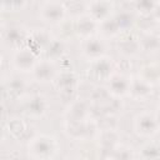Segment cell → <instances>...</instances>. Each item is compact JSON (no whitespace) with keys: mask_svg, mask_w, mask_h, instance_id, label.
<instances>
[{"mask_svg":"<svg viewBox=\"0 0 160 160\" xmlns=\"http://www.w3.org/2000/svg\"><path fill=\"white\" fill-rule=\"evenodd\" d=\"M26 149L34 160H51L59 150V144L51 135L36 134L29 139Z\"/></svg>","mask_w":160,"mask_h":160,"instance_id":"cell-1","label":"cell"},{"mask_svg":"<svg viewBox=\"0 0 160 160\" xmlns=\"http://www.w3.org/2000/svg\"><path fill=\"white\" fill-rule=\"evenodd\" d=\"M64 130L71 139H75V140L94 139L100 132L98 121L92 116L86 119V120H81V121H68V120H65Z\"/></svg>","mask_w":160,"mask_h":160,"instance_id":"cell-2","label":"cell"},{"mask_svg":"<svg viewBox=\"0 0 160 160\" xmlns=\"http://www.w3.org/2000/svg\"><path fill=\"white\" fill-rule=\"evenodd\" d=\"M134 131L138 136L150 139L160 132V122L155 115V112L150 111H140L135 115L132 121Z\"/></svg>","mask_w":160,"mask_h":160,"instance_id":"cell-3","label":"cell"},{"mask_svg":"<svg viewBox=\"0 0 160 160\" xmlns=\"http://www.w3.org/2000/svg\"><path fill=\"white\" fill-rule=\"evenodd\" d=\"M68 10V5L62 1H44L39 6V18L46 24L58 25L65 21Z\"/></svg>","mask_w":160,"mask_h":160,"instance_id":"cell-4","label":"cell"},{"mask_svg":"<svg viewBox=\"0 0 160 160\" xmlns=\"http://www.w3.org/2000/svg\"><path fill=\"white\" fill-rule=\"evenodd\" d=\"M39 55L29 46H22L14 51L11 58V65L20 72H32L39 61Z\"/></svg>","mask_w":160,"mask_h":160,"instance_id":"cell-5","label":"cell"},{"mask_svg":"<svg viewBox=\"0 0 160 160\" xmlns=\"http://www.w3.org/2000/svg\"><path fill=\"white\" fill-rule=\"evenodd\" d=\"M115 11V2L110 0H92L85 2V12L98 24L111 18Z\"/></svg>","mask_w":160,"mask_h":160,"instance_id":"cell-6","label":"cell"},{"mask_svg":"<svg viewBox=\"0 0 160 160\" xmlns=\"http://www.w3.org/2000/svg\"><path fill=\"white\" fill-rule=\"evenodd\" d=\"M80 50H81V55L85 59H88L89 61H94L102 56H106L108 46L104 38L95 35L81 40Z\"/></svg>","mask_w":160,"mask_h":160,"instance_id":"cell-7","label":"cell"},{"mask_svg":"<svg viewBox=\"0 0 160 160\" xmlns=\"http://www.w3.org/2000/svg\"><path fill=\"white\" fill-rule=\"evenodd\" d=\"M52 85L55 90L62 96H71L78 89L79 79L72 70L64 69L58 72V75L52 81Z\"/></svg>","mask_w":160,"mask_h":160,"instance_id":"cell-8","label":"cell"},{"mask_svg":"<svg viewBox=\"0 0 160 160\" xmlns=\"http://www.w3.org/2000/svg\"><path fill=\"white\" fill-rule=\"evenodd\" d=\"M22 111L30 118H42L49 110V101L41 94H30L22 99Z\"/></svg>","mask_w":160,"mask_h":160,"instance_id":"cell-9","label":"cell"},{"mask_svg":"<svg viewBox=\"0 0 160 160\" xmlns=\"http://www.w3.org/2000/svg\"><path fill=\"white\" fill-rule=\"evenodd\" d=\"M90 75L98 81H109L116 72V64L110 56H102L98 60L90 61Z\"/></svg>","mask_w":160,"mask_h":160,"instance_id":"cell-10","label":"cell"},{"mask_svg":"<svg viewBox=\"0 0 160 160\" xmlns=\"http://www.w3.org/2000/svg\"><path fill=\"white\" fill-rule=\"evenodd\" d=\"M91 102L89 99H74L65 109V120L68 121H81L91 118Z\"/></svg>","mask_w":160,"mask_h":160,"instance_id":"cell-11","label":"cell"},{"mask_svg":"<svg viewBox=\"0 0 160 160\" xmlns=\"http://www.w3.org/2000/svg\"><path fill=\"white\" fill-rule=\"evenodd\" d=\"M72 32H75L78 36L81 38V40H84L90 36H95L96 32H99V24L86 12L79 14L74 19Z\"/></svg>","mask_w":160,"mask_h":160,"instance_id":"cell-12","label":"cell"},{"mask_svg":"<svg viewBox=\"0 0 160 160\" xmlns=\"http://www.w3.org/2000/svg\"><path fill=\"white\" fill-rule=\"evenodd\" d=\"M2 41L11 48H15V50L24 46L25 42H28L29 31L22 25H9L2 29Z\"/></svg>","mask_w":160,"mask_h":160,"instance_id":"cell-13","label":"cell"},{"mask_svg":"<svg viewBox=\"0 0 160 160\" xmlns=\"http://www.w3.org/2000/svg\"><path fill=\"white\" fill-rule=\"evenodd\" d=\"M58 72L59 71L56 68V62L50 60V59L44 58V59H40L38 61L31 75L36 82L46 84V82H52L55 76L58 75Z\"/></svg>","mask_w":160,"mask_h":160,"instance_id":"cell-14","label":"cell"},{"mask_svg":"<svg viewBox=\"0 0 160 160\" xmlns=\"http://www.w3.org/2000/svg\"><path fill=\"white\" fill-rule=\"evenodd\" d=\"M130 84H131V78L128 76L124 72H115L108 81L106 89L109 94L112 98L121 99L124 96H129L130 92Z\"/></svg>","mask_w":160,"mask_h":160,"instance_id":"cell-15","label":"cell"},{"mask_svg":"<svg viewBox=\"0 0 160 160\" xmlns=\"http://www.w3.org/2000/svg\"><path fill=\"white\" fill-rule=\"evenodd\" d=\"M54 36L50 34L48 29L44 28H36L29 31V38H28V46L34 50L38 55L40 52H45L46 48L51 42Z\"/></svg>","mask_w":160,"mask_h":160,"instance_id":"cell-16","label":"cell"},{"mask_svg":"<svg viewBox=\"0 0 160 160\" xmlns=\"http://www.w3.org/2000/svg\"><path fill=\"white\" fill-rule=\"evenodd\" d=\"M118 51L124 58H134L141 51L140 40L132 34L124 32L121 34V38L118 40Z\"/></svg>","mask_w":160,"mask_h":160,"instance_id":"cell-17","label":"cell"},{"mask_svg":"<svg viewBox=\"0 0 160 160\" xmlns=\"http://www.w3.org/2000/svg\"><path fill=\"white\" fill-rule=\"evenodd\" d=\"M152 92H154V85L151 82L146 81L139 75L131 78L129 96H131L134 100H139V101L146 100L152 95Z\"/></svg>","mask_w":160,"mask_h":160,"instance_id":"cell-18","label":"cell"},{"mask_svg":"<svg viewBox=\"0 0 160 160\" xmlns=\"http://www.w3.org/2000/svg\"><path fill=\"white\" fill-rule=\"evenodd\" d=\"M112 16L122 34L128 32L136 22V15H135L134 10H130V9H122V10L115 11V14Z\"/></svg>","mask_w":160,"mask_h":160,"instance_id":"cell-19","label":"cell"},{"mask_svg":"<svg viewBox=\"0 0 160 160\" xmlns=\"http://www.w3.org/2000/svg\"><path fill=\"white\" fill-rule=\"evenodd\" d=\"M141 51L145 52H158L160 50V35L156 31H145L140 38Z\"/></svg>","mask_w":160,"mask_h":160,"instance_id":"cell-20","label":"cell"},{"mask_svg":"<svg viewBox=\"0 0 160 160\" xmlns=\"http://www.w3.org/2000/svg\"><path fill=\"white\" fill-rule=\"evenodd\" d=\"M66 52V46H65V42L62 39L60 38H54L51 40V42L49 44V46L46 48L45 50V58L46 59H50L52 61H56V60H60L62 59V56L65 55Z\"/></svg>","mask_w":160,"mask_h":160,"instance_id":"cell-21","label":"cell"},{"mask_svg":"<svg viewBox=\"0 0 160 160\" xmlns=\"http://www.w3.org/2000/svg\"><path fill=\"white\" fill-rule=\"evenodd\" d=\"M99 32H100L101 38H104V39L118 38V36H120V34H122L121 30L119 29L114 16H111L99 24Z\"/></svg>","mask_w":160,"mask_h":160,"instance_id":"cell-22","label":"cell"},{"mask_svg":"<svg viewBox=\"0 0 160 160\" xmlns=\"http://www.w3.org/2000/svg\"><path fill=\"white\" fill-rule=\"evenodd\" d=\"M28 86H29L28 81L24 78H20V76H11L5 82L6 90L11 95H15V96H22L25 94Z\"/></svg>","mask_w":160,"mask_h":160,"instance_id":"cell-23","label":"cell"},{"mask_svg":"<svg viewBox=\"0 0 160 160\" xmlns=\"http://www.w3.org/2000/svg\"><path fill=\"white\" fill-rule=\"evenodd\" d=\"M99 138H100V144L104 148L105 151H109L108 156L111 154V151L119 145V136L116 134V131L114 129H105V131L100 135L99 132Z\"/></svg>","mask_w":160,"mask_h":160,"instance_id":"cell-24","label":"cell"},{"mask_svg":"<svg viewBox=\"0 0 160 160\" xmlns=\"http://www.w3.org/2000/svg\"><path fill=\"white\" fill-rule=\"evenodd\" d=\"M140 160H160V145L146 142L139 149Z\"/></svg>","mask_w":160,"mask_h":160,"instance_id":"cell-25","label":"cell"},{"mask_svg":"<svg viewBox=\"0 0 160 160\" xmlns=\"http://www.w3.org/2000/svg\"><path fill=\"white\" fill-rule=\"evenodd\" d=\"M156 6H158V1L142 0V1H136L134 4V10L142 16H150V15H154Z\"/></svg>","mask_w":160,"mask_h":160,"instance_id":"cell-26","label":"cell"},{"mask_svg":"<svg viewBox=\"0 0 160 160\" xmlns=\"http://www.w3.org/2000/svg\"><path fill=\"white\" fill-rule=\"evenodd\" d=\"M112 160H132L134 159V151L131 148L119 144L109 155Z\"/></svg>","mask_w":160,"mask_h":160,"instance_id":"cell-27","label":"cell"},{"mask_svg":"<svg viewBox=\"0 0 160 160\" xmlns=\"http://www.w3.org/2000/svg\"><path fill=\"white\" fill-rule=\"evenodd\" d=\"M29 2L26 1H2L0 8L2 11H19L26 8Z\"/></svg>","mask_w":160,"mask_h":160,"instance_id":"cell-28","label":"cell"},{"mask_svg":"<svg viewBox=\"0 0 160 160\" xmlns=\"http://www.w3.org/2000/svg\"><path fill=\"white\" fill-rule=\"evenodd\" d=\"M8 128H9V131L14 135V136H20L24 131H25V124L22 120L20 119H12L11 121H9L8 124Z\"/></svg>","mask_w":160,"mask_h":160,"instance_id":"cell-29","label":"cell"},{"mask_svg":"<svg viewBox=\"0 0 160 160\" xmlns=\"http://www.w3.org/2000/svg\"><path fill=\"white\" fill-rule=\"evenodd\" d=\"M155 69H156V81L160 82V61L155 64Z\"/></svg>","mask_w":160,"mask_h":160,"instance_id":"cell-30","label":"cell"},{"mask_svg":"<svg viewBox=\"0 0 160 160\" xmlns=\"http://www.w3.org/2000/svg\"><path fill=\"white\" fill-rule=\"evenodd\" d=\"M156 32L160 35V20L158 21V26H156Z\"/></svg>","mask_w":160,"mask_h":160,"instance_id":"cell-31","label":"cell"},{"mask_svg":"<svg viewBox=\"0 0 160 160\" xmlns=\"http://www.w3.org/2000/svg\"><path fill=\"white\" fill-rule=\"evenodd\" d=\"M155 115H156V118H158V120H159V122H160V111H159V112H156Z\"/></svg>","mask_w":160,"mask_h":160,"instance_id":"cell-32","label":"cell"},{"mask_svg":"<svg viewBox=\"0 0 160 160\" xmlns=\"http://www.w3.org/2000/svg\"><path fill=\"white\" fill-rule=\"evenodd\" d=\"M102 160H112V159H111L110 156H106V158H105V159H102Z\"/></svg>","mask_w":160,"mask_h":160,"instance_id":"cell-33","label":"cell"}]
</instances>
